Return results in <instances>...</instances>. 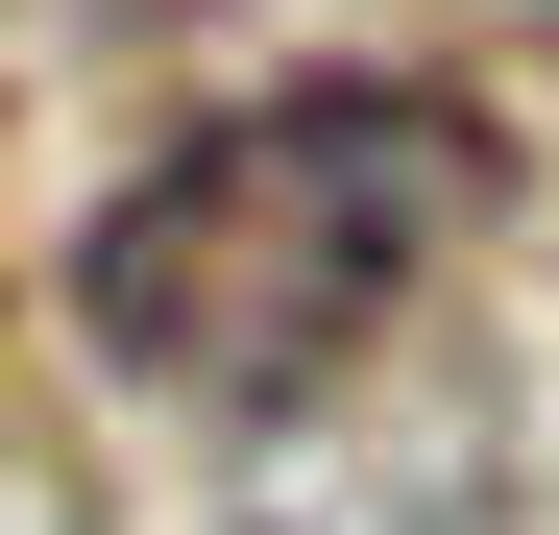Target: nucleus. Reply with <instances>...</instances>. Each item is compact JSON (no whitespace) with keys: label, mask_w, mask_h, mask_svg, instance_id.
<instances>
[{"label":"nucleus","mask_w":559,"mask_h":535,"mask_svg":"<svg viewBox=\"0 0 559 535\" xmlns=\"http://www.w3.org/2000/svg\"><path fill=\"white\" fill-rule=\"evenodd\" d=\"M511 195V146L414 98V73H317V98H243L146 170V195L73 243V317H98V366L170 390V414H267V390H317L365 366L462 243H487Z\"/></svg>","instance_id":"f257e3e1"}]
</instances>
